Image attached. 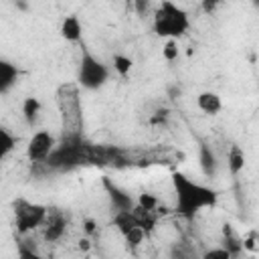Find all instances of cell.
I'll return each mask as SVG.
<instances>
[{"label":"cell","mask_w":259,"mask_h":259,"mask_svg":"<svg viewBox=\"0 0 259 259\" xmlns=\"http://www.w3.org/2000/svg\"><path fill=\"white\" fill-rule=\"evenodd\" d=\"M174 184L178 190V204H180V212L184 214H192L202 206H210L214 202V192L208 188H202L198 184H192L190 180H186L184 176L176 174L174 176Z\"/></svg>","instance_id":"1"},{"label":"cell","mask_w":259,"mask_h":259,"mask_svg":"<svg viewBox=\"0 0 259 259\" xmlns=\"http://www.w3.org/2000/svg\"><path fill=\"white\" fill-rule=\"evenodd\" d=\"M154 26H156L158 34L174 38V36H180L188 28V18L182 8L174 6L172 2H164L156 12Z\"/></svg>","instance_id":"2"},{"label":"cell","mask_w":259,"mask_h":259,"mask_svg":"<svg viewBox=\"0 0 259 259\" xmlns=\"http://www.w3.org/2000/svg\"><path fill=\"white\" fill-rule=\"evenodd\" d=\"M53 146H55V138L49 132L40 130V132L32 134V138L28 142V158L30 160H45V158H49Z\"/></svg>","instance_id":"3"},{"label":"cell","mask_w":259,"mask_h":259,"mask_svg":"<svg viewBox=\"0 0 259 259\" xmlns=\"http://www.w3.org/2000/svg\"><path fill=\"white\" fill-rule=\"evenodd\" d=\"M107 77V71L103 69V65L95 63L91 57H85L83 65H81V83L87 87H97L99 83H103Z\"/></svg>","instance_id":"4"},{"label":"cell","mask_w":259,"mask_h":259,"mask_svg":"<svg viewBox=\"0 0 259 259\" xmlns=\"http://www.w3.org/2000/svg\"><path fill=\"white\" fill-rule=\"evenodd\" d=\"M42 219H45V208L42 206H30V204H26L22 210L16 212V221H18V227L22 231L24 229H30V227H36Z\"/></svg>","instance_id":"5"},{"label":"cell","mask_w":259,"mask_h":259,"mask_svg":"<svg viewBox=\"0 0 259 259\" xmlns=\"http://www.w3.org/2000/svg\"><path fill=\"white\" fill-rule=\"evenodd\" d=\"M196 105L200 111L208 113V115H217L221 109H223V99L219 93L214 91H202L198 97H196Z\"/></svg>","instance_id":"6"},{"label":"cell","mask_w":259,"mask_h":259,"mask_svg":"<svg viewBox=\"0 0 259 259\" xmlns=\"http://www.w3.org/2000/svg\"><path fill=\"white\" fill-rule=\"evenodd\" d=\"M61 36L71 42L81 38V22L77 16H65V20L61 22Z\"/></svg>","instance_id":"7"},{"label":"cell","mask_w":259,"mask_h":259,"mask_svg":"<svg viewBox=\"0 0 259 259\" xmlns=\"http://www.w3.org/2000/svg\"><path fill=\"white\" fill-rule=\"evenodd\" d=\"M243 166H245V154H243L241 148L233 146V148L229 150V170H231L233 174H239V172L243 170Z\"/></svg>","instance_id":"8"},{"label":"cell","mask_w":259,"mask_h":259,"mask_svg":"<svg viewBox=\"0 0 259 259\" xmlns=\"http://www.w3.org/2000/svg\"><path fill=\"white\" fill-rule=\"evenodd\" d=\"M38 111H40V101L36 97H26L22 101V113H24V117L28 121H32L38 115Z\"/></svg>","instance_id":"9"},{"label":"cell","mask_w":259,"mask_h":259,"mask_svg":"<svg viewBox=\"0 0 259 259\" xmlns=\"http://www.w3.org/2000/svg\"><path fill=\"white\" fill-rule=\"evenodd\" d=\"M132 65H134V63H132L130 57H123V55H115V57H113V69H115L117 75H121V77L130 75Z\"/></svg>","instance_id":"10"},{"label":"cell","mask_w":259,"mask_h":259,"mask_svg":"<svg viewBox=\"0 0 259 259\" xmlns=\"http://www.w3.org/2000/svg\"><path fill=\"white\" fill-rule=\"evenodd\" d=\"M178 55H180V47H178L176 38H168L162 47V57L166 61H174V59H178Z\"/></svg>","instance_id":"11"},{"label":"cell","mask_w":259,"mask_h":259,"mask_svg":"<svg viewBox=\"0 0 259 259\" xmlns=\"http://www.w3.org/2000/svg\"><path fill=\"white\" fill-rule=\"evenodd\" d=\"M140 206L146 208V210H154L158 206V200L152 196V194H142L140 196Z\"/></svg>","instance_id":"12"}]
</instances>
